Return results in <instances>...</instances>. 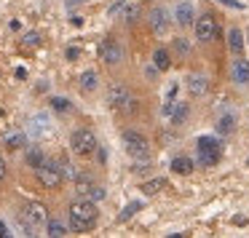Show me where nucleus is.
<instances>
[{
	"instance_id": "nucleus-8",
	"label": "nucleus",
	"mask_w": 249,
	"mask_h": 238,
	"mask_svg": "<svg viewBox=\"0 0 249 238\" xmlns=\"http://www.w3.org/2000/svg\"><path fill=\"white\" fill-rule=\"evenodd\" d=\"M99 59L105 62V65L115 67L124 62V49H121V43L115 38H105L102 43H99Z\"/></svg>"
},
{
	"instance_id": "nucleus-13",
	"label": "nucleus",
	"mask_w": 249,
	"mask_h": 238,
	"mask_svg": "<svg viewBox=\"0 0 249 238\" xmlns=\"http://www.w3.org/2000/svg\"><path fill=\"white\" fill-rule=\"evenodd\" d=\"M163 113L172 118V126H182L185 120H188V115H190V107L185 102H169L166 107H163Z\"/></svg>"
},
{
	"instance_id": "nucleus-9",
	"label": "nucleus",
	"mask_w": 249,
	"mask_h": 238,
	"mask_svg": "<svg viewBox=\"0 0 249 238\" xmlns=\"http://www.w3.org/2000/svg\"><path fill=\"white\" fill-rule=\"evenodd\" d=\"M147 24H150V30L156 35H166L169 27H172V19H169V11L163 6H156L147 11Z\"/></svg>"
},
{
	"instance_id": "nucleus-10",
	"label": "nucleus",
	"mask_w": 249,
	"mask_h": 238,
	"mask_svg": "<svg viewBox=\"0 0 249 238\" xmlns=\"http://www.w3.org/2000/svg\"><path fill=\"white\" fill-rule=\"evenodd\" d=\"M22 217L30 222V225H43V222H49V209H46L43 204H38V201H33V204L24 206Z\"/></svg>"
},
{
	"instance_id": "nucleus-31",
	"label": "nucleus",
	"mask_w": 249,
	"mask_h": 238,
	"mask_svg": "<svg viewBox=\"0 0 249 238\" xmlns=\"http://www.w3.org/2000/svg\"><path fill=\"white\" fill-rule=\"evenodd\" d=\"M89 198H91V201H97V204H99V201H105V198H107V190H105L102 185H94V187H91V193H89Z\"/></svg>"
},
{
	"instance_id": "nucleus-25",
	"label": "nucleus",
	"mask_w": 249,
	"mask_h": 238,
	"mask_svg": "<svg viewBox=\"0 0 249 238\" xmlns=\"http://www.w3.org/2000/svg\"><path fill=\"white\" fill-rule=\"evenodd\" d=\"M140 209H142V204H140V201H131V204H126V206H124V211H121V217H118V220H121V222L131 220V217H134Z\"/></svg>"
},
{
	"instance_id": "nucleus-4",
	"label": "nucleus",
	"mask_w": 249,
	"mask_h": 238,
	"mask_svg": "<svg viewBox=\"0 0 249 238\" xmlns=\"http://www.w3.org/2000/svg\"><path fill=\"white\" fill-rule=\"evenodd\" d=\"M35 174H38V182L43 185V187H49V190H56L62 182H65L62 169H59V161H49V158H46V161L35 169Z\"/></svg>"
},
{
	"instance_id": "nucleus-5",
	"label": "nucleus",
	"mask_w": 249,
	"mask_h": 238,
	"mask_svg": "<svg viewBox=\"0 0 249 238\" xmlns=\"http://www.w3.org/2000/svg\"><path fill=\"white\" fill-rule=\"evenodd\" d=\"M121 139H124V145H126V153H129L134 161H140V158H150V142H147L140 131H124Z\"/></svg>"
},
{
	"instance_id": "nucleus-19",
	"label": "nucleus",
	"mask_w": 249,
	"mask_h": 238,
	"mask_svg": "<svg viewBox=\"0 0 249 238\" xmlns=\"http://www.w3.org/2000/svg\"><path fill=\"white\" fill-rule=\"evenodd\" d=\"M72 185H75V193H81V195H89L91 193V187L97 182H94V177L91 174H86V171H78V177L72 179Z\"/></svg>"
},
{
	"instance_id": "nucleus-14",
	"label": "nucleus",
	"mask_w": 249,
	"mask_h": 238,
	"mask_svg": "<svg viewBox=\"0 0 249 238\" xmlns=\"http://www.w3.org/2000/svg\"><path fill=\"white\" fill-rule=\"evenodd\" d=\"M206 91H209V78L201 75V72L188 75V94L190 97H204Z\"/></svg>"
},
{
	"instance_id": "nucleus-34",
	"label": "nucleus",
	"mask_w": 249,
	"mask_h": 238,
	"mask_svg": "<svg viewBox=\"0 0 249 238\" xmlns=\"http://www.w3.org/2000/svg\"><path fill=\"white\" fill-rule=\"evenodd\" d=\"M97 153H99V163H107V150H105V147H97Z\"/></svg>"
},
{
	"instance_id": "nucleus-24",
	"label": "nucleus",
	"mask_w": 249,
	"mask_h": 238,
	"mask_svg": "<svg viewBox=\"0 0 249 238\" xmlns=\"http://www.w3.org/2000/svg\"><path fill=\"white\" fill-rule=\"evenodd\" d=\"M140 14H142L140 3H131V6H124V22H126V24H134L137 19H140Z\"/></svg>"
},
{
	"instance_id": "nucleus-28",
	"label": "nucleus",
	"mask_w": 249,
	"mask_h": 238,
	"mask_svg": "<svg viewBox=\"0 0 249 238\" xmlns=\"http://www.w3.org/2000/svg\"><path fill=\"white\" fill-rule=\"evenodd\" d=\"M24 142H27V139H24V134H11L6 139V147H8V150H19V147H24Z\"/></svg>"
},
{
	"instance_id": "nucleus-16",
	"label": "nucleus",
	"mask_w": 249,
	"mask_h": 238,
	"mask_svg": "<svg viewBox=\"0 0 249 238\" xmlns=\"http://www.w3.org/2000/svg\"><path fill=\"white\" fill-rule=\"evenodd\" d=\"M214 131H217L220 136L233 134V131H236V115H233V113L220 115V118H217V123H214Z\"/></svg>"
},
{
	"instance_id": "nucleus-33",
	"label": "nucleus",
	"mask_w": 249,
	"mask_h": 238,
	"mask_svg": "<svg viewBox=\"0 0 249 238\" xmlns=\"http://www.w3.org/2000/svg\"><path fill=\"white\" fill-rule=\"evenodd\" d=\"M6 174H8V166H6V161H3V158H0V182H3V179H6Z\"/></svg>"
},
{
	"instance_id": "nucleus-18",
	"label": "nucleus",
	"mask_w": 249,
	"mask_h": 238,
	"mask_svg": "<svg viewBox=\"0 0 249 238\" xmlns=\"http://www.w3.org/2000/svg\"><path fill=\"white\" fill-rule=\"evenodd\" d=\"M78 83H81V91L83 94H94L99 88V75L94 70H86L81 78H78Z\"/></svg>"
},
{
	"instance_id": "nucleus-23",
	"label": "nucleus",
	"mask_w": 249,
	"mask_h": 238,
	"mask_svg": "<svg viewBox=\"0 0 249 238\" xmlns=\"http://www.w3.org/2000/svg\"><path fill=\"white\" fill-rule=\"evenodd\" d=\"M43 161H46V155H43V147H30V150H27V163H30L33 169H38Z\"/></svg>"
},
{
	"instance_id": "nucleus-11",
	"label": "nucleus",
	"mask_w": 249,
	"mask_h": 238,
	"mask_svg": "<svg viewBox=\"0 0 249 238\" xmlns=\"http://www.w3.org/2000/svg\"><path fill=\"white\" fill-rule=\"evenodd\" d=\"M193 19H196L193 3H190V0H182V3H177V8H174V22H177L179 27H190V24H196Z\"/></svg>"
},
{
	"instance_id": "nucleus-7",
	"label": "nucleus",
	"mask_w": 249,
	"mask_h": 238,
	"mask_svg": "<svg viewBox=\"0 0 249 238\" xmlns=\"http://www.w3.org/2000/svg\"><path fill=\"white\" fill-rule=\"evenodd\" d=\"M107 104L113 110H129V104H134L129 86H126V83H110V88H107Z\"/></svg>"
},
{
	"instance_id": "nucleus-3",
	"label": "nucleus",
	"mask_w": 249,
	"mask_h": 238,
	"mask_svg": "<svg viewBox=\"0 0 249 238\" xmlns=\"http://www.w3.org/2000/svg\"><path fill=\"white\" fill-rule=\"evenodd\" d=\"M70 147H72L75 155H83V158L94 155L97 147H99L97 134H94L91 129H75V131H72V136H70Z\"/></svg>"
},
{
	"instance_id": "nucleus-21",
	"label": "nucleus",
	"mask_w": 249,
	"mask_h": 238,
	"mask_svg": "<svg viewBox=\"0 0 249 238\" xmlns=\"http://www.w3.org/2000/svg\"><path fill=\"white\" fill-rule=\"evenodd\" d=\"M153 65L158 67V72H166L169 67H172V54H169L166 49H156V54H153Z\"/></svg>"
},
{
	"instance_id": "nucleus-12",
	"label": "nucleus",
	"mask_w": 249,
	"mask_h": 238,
	"mask_svg": "<svg viewBox=\"0 0 249 238\" xmlns=\"http://www.w3.org/2000/svg\"><path fill=\"white\" fill-rule=\"evenodd\" d=\"M231 78H233V83H238V86H249V62L244 59V56H236V59H233Z\"/></svg>"
},
{
	"instance_id": "nucleus-35",
	"label": "nucleus",
	"mask_w": 249,
	"mask_h": 238,
	"mask_svg": "<svg viewBox=\"0 0 249 238\" xmlns=\"http://www.w3.org/2000/svg\"><path fill=\"white\" fill-rule=\"evenodd\" d=\"M6 236H11V233H8L6 222H0V238H6Z\"/></svg>"
},
{
	"instance_id": "nucleus-30",
	"label": "nucleus",
	"mask_w": 249,
	"mask_h": 238,
	"mask_svg": "<svg viewBox=\"0 0 249 238\" xmlns=\"http://www.w3.org/2000/svg\"><path fill=\"white\" fill-rule=\"evenodd\" d=\"M30 131H33V134H40V131H43V134H46V131H49V120L40 118V115H38V118H33V129H30Z\"/></svg>"
},
{
	"instance_id": "nucleus-27",
	"label": "nucleus",
	"mask_w": 249,
	"mask_h": 238,
	"mask_svg": "<svg viewBox=\"0 0 249 238\" xmlns=\"http://www.w3.org/2000/svg\"><path fill=\"white\" fill-rule=\"evenodd\" d=\"M59 169H62V177H65V182H72V179L78 177V169L72 166L70 161H59Z\"/></svg>"
},
{
	"instance_id": "nucleus-15",
	"label": "nucleus",
	"mask_w": 249,
	"mask_h": 238,
	"mask_svg": "<svg viewBox=\"0 0 249 238\" xmlns=\"http://www.w3.org/2000/svg\"><path fill=\"white\" fill-rule=\"evenodd\" d=\"M228 49H231L233 56H241L244 54V33L238 27L228 30Z\"/></svg>"
},
{
	"instance_id": "nucleus-20",
	"label": "nucleus",
	"mask_w": 249,
	"mask_h": 238,
	"mask_svg": "<svg viewBox=\"0 0 249 238\" xmlns=\"http://www.w3.org/2000/svg\"><path fill=\"white\" fill-rule=\"evenodd\" d=\"M67 233H70V227H67L62 220H49V222H46V236H51V238H65Z\"/></svg>"
},
{
	"instance_id": "nucleus-2",
	"label": "nucleus",
	"mask_w": 249,
	"mask_h": 238,
	"mask_svg": "<svg viewBox=\"0 0 249 238\" xmlns=\"http://www.w3.org/2000/svg\"><path fill=\"white\" fill-rule=\"evenodd\" d=\"M196 155H198V166H204V169L217 166L222 158L220 139H214V136H198L196 139Z\"/></svg>"
},
{
	"instance_id": "nucleus-22",
	"label": "nucleus",
	"mask_w": 249,
	"mask_h": 238,
	"mask_svg": "<svg viewBox=\"0 0 249 238\" xmlns=\"http://www.w3.org/2000/svg\"><path fill=\"white\" fill-rule=\"evenodd\" d=\"M166 187V179L163 177H153V179H147V182H142V193L145 195H156V193H161V190Z\"/></svg>"
},
{
	"instance_id": "nucleus-17",
	"label": "nucleus",
	"mask_w": 249,
	"mask_h": 238,
	"mask_svg": "<svg viewBox=\"0 0 249 238\" xmlns=\"http://www.w3.org/2000/svg\"><path fill=\"white\" fill-rule=\"evenodd\" d=\"M172 169L174 174H182V177H188L190 171L196 169V163H193V158H188V155H177V158H172Z\"/></svg>"
},
{
	"instance_id": "nucleus-6",
	"label": "nucleus",
	"mask_w": 249,
	"mask_h": 238,
	"mask_svg": "<svg viewBox=\"0 0 249 238\" xmlns=\"http://www.w3.org/2000/svg\"><path fill=\"white\" fill-rule=\"evenodd\" d=\"M193 33H196V40H198V43H212V40L217 38V33H220L217 19L212 17V14L198 17V19H196V24H193Z\"/></svg>"
},
{
	"instance_id": "nucleus-26",
	"label": "nucleus",
	"mask_w": 249,
	"mask_h": 238,
	"mask_svg": "<svg viewBox=\"0 0 249 238\" xmlns=\"http://www.w3.org/2000/svg\"><path fill=\"white\" fill-rule=\"evenodd\" d=\"M40 43H43V35H40V33H27V35L22 38V46H24V49H38Z\"/></svg>"
},
{
	"instance_id": "nucleus-36",
	"label": "nucleus",
	"mask_w": 249,
	"mask_h": 238,
	"mask_svg": "<svg viewBox=\"0 0 249 238\" xmlns=\"http://www.w3.org/2000/svg\"><path fill=\"white\" fill-rule=\"evenodd\" d=\"M0 115H3V110H0Z\"/></svg>"
},
{
	"instance_id": "nucleus-29",
	"label": "nucleus",
	"mask_w": 249,
	"mask_h": 238,
	"mask_svg": "<svg viewBox=\"0 0 249 238\" xmlns=\"http://www.w3.org/2000/svg\"><path fill=\"white\" fill-rule=\"evenodd\" d=\"M51 107H54L56 110V113H70V102H67V99H62V97H54V99H51Z\"/></svg>"
},
{
	"instance_id": "nucleus-1",
	"label": "nucleus",
	"mask_w": 249,
	"mask_h": 238,
	"mask_svg": "<svg viewBox=\"0 0 249 238\" xmlns=\"http://www.w3.org/2000/svg\"><path fill=\"white\" fill-rule=\"evenodd\" d=\"M67 217H70V230H72V233H86V230H91V227L97 225V220H99L97 201H91L89 195H86V198L72 201L70 209H67Z\"/></svg>"
},
{
	"instance_id": "nucleus-32",
	"label": "nucleus",
	"mask_w": 249,
	"mask_h": 238,
	"mask_svg": "<svg viewBox=\"0 0 249 238\" xmlns=\"http://www.w3.org/2000/svg\"><path fill=\"white\" fill-rule=\"evenodd\" d=\"M174 51H177L179 56H188V51H190L188 40H185V38H177V40H174Z\"/></svg>"
}]
</instances>
